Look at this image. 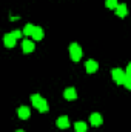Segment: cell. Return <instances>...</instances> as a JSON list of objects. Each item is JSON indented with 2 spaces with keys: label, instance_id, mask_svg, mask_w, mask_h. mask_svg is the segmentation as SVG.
I'll list each match as a JSON object with an SVG mask.
<instances>
[{
  "label": "cell",
  "instance_id": "obj_1",
  "mask_svg": "<svg viewBox=\"0 0 131 132\" xmlns=\"http://www.w3.org/2000/svg\"><path fill=\"white\" fill-rule=\"evenodd\" d=\"M31 103H33L34 108H37V109H39V112H48V111H49L48 101H46L45 98H42L39 94L31 95Z\"/></svg>",
  "mask_w": 131,
  "mask_h": 132
},
{
  "label": "cell",
  "instance_id": "obj_2",
  "mask_svg": "<svg viewBox=\"0 0 131 132\" xmlns=\"http://www.w3.org/2000/svg\"><path fill=\"white\" fill-rule=\"evenodd\" d=\"M82 55H83L82 48H80L77 43H71V45H69V57H71V60H72V62H79V60L82 59Z\"/></svg>",
  "mask_w": 131,
  "mask_h": 132
},
{
  "label": "cell",
  "instance_id": "obj_3",
  "mask_svg": "<svg viewBox=\"0 0 131 132\" xmlns=\"http://www.w3.org/2000/svg\"><path fill=\"white\" fill-rule=\"evenodd\" d=\"M111 75H113V80L117 83V85H123V78H125V71L120 69V68H116L111 71Z\"/></svg>",
  "mask_w": 131,
  "mask_h": 132
},
{
  "label": "cell",
  "instance_id": "obj_4",
  "mask_svg": "<svg viewBox=\"0 0 131 132\" xmlns=\"http://www.w3.org/2000/svg\"><path fill=\"white\" fill-rule=\"evenodd\" d=\"M17 115H19V118H22V120H28L30 115H31V111H30L28 106H20V108L17 109Z\"/></svg>",
  "mask_w": 131,
  "mask_h": 132
},
{
  "label": "cell",
  "instance_id": "obj_5",
  "mask_svg": "<svg viewBox=\"0 0 131 132\" xmlns=\"http://www.w3.org/2000/svg\"><path fill=\"white\" fill-rule=\"evenodd\" d=\"M34 42L33 40H30V38H25L23 42H22V49H23V52L25 54H30V52H33L34 51Z\"/></svg>",
  "mask_w": 131,
  "mask_h": 132
},
{
  "label": "cell",
  "instance_id": "obj_6",
  "mask_svg": "<svg viewBox=\"0 0 131 132\" xmlns=\"http://www.w3.org/2000/svg\"><path fill=\"white\" fill-rule=\"evenodd\" d=\"M127 14H128V8H127V5H125V3H120V5H117V6H116V15H117V17L125 19V17H127Z\"/></svg>",
  "mask_w": 131,
  "mask_h": 132
},
{
  "label": "cell",
  "instance_id": "obj_7",
  "mask_svg": "<svg viewBox=\"0 0 131 132\" xmlns=\"http://www.w3.org/2000/svg\"><path fill=\"white\" fill-rule=\"evenodd\" d=\"M85 69H86L88 74H94V72L99 69V63L96 62V60H88V62L85 63Z\"/></svg>",
  "mask_w": 131,
  "mask_h": 132
},
{
  "label": "cell",
  "instance_id": "obj_8",
  "mask_svg": "<svg viewBox=\"0 0 131 132\" xmlns=\"http://www.w3.org/2000/svg\"><path fill=\"white\" fill-rule=\"evenodd\" d=\"M90 121H91V125H93V126H100V125L103 123L102 115H100L99 112H93V114L90 115Z\"/></svg>",
  "mask_w": 131,
  "mask_h": 132
},
{
  "label": "cell",
  "instance_id": "obj_9",
  "mask_svg": "<svg viewBox=\"0 0 131 132\" xmlns=\"http://www.w3.org/2000/svg\"><path fill=\"white\" fill-rule=\"evenodd\" d=\"M56 125H57V128H60V129H66V128H69V118H68L66 115H62V117L57 118Z\"/></svg>",
  "mask_w": 131,
  "mask_h": 132
},
{
  "label": "cell",
  "instance_id": "obj_10",
  "mask_svg": "<svg viewBox=\"0 0 131 132\" xmlns=\"http://www.w3.org/2000/svg\"><path fill=\"white\" fill-rule=\"evenodd\" d=\"M16 42H17V40H16L11 34H5V35H3V43H5L6 48H14V46H16Z\"/></svg>",
  "mask_w": 131,
  "mask_h": 132
},
{
  "label": "cell",
  "instance_id": "obj_11",
  "mask_svg": "<svg viewBox=\"0 0 131 132\" xmlns=\"http://www.w3.org/2000/svg\"><path fill=\"white\" fill-rule=\"evenodd\" d=\"M63 97L66 100H76L77 98V92H76L74 88H66L65 91H63Z\"/></svg>",
  "mask_w": 131,
  "mask_h": 132
},
{
  "label": "cell",
  "instance_id": "obj_12",
  "mask_svg": "<svg viewBox=\"0 0 131 132\" xmlns=\"http://www.w3.org/2000/svg\"><path fill=\"white\" fill-rule=\"evenodd\" d=\"M31 37H33V40H35V42L42 40V38H43V29H42L40 26H34V29H33V34H31Z\"/></svg>",
  "mask_w": 131,
  "mask_h": 132
},
{
  "label": "cell",
  "instance_id": "obj_13",
  "mask_svg": "<svg viewBox=\"0 0 131 132\" xmlns=\"http://www.w3.org/2000/svg\"><path fill=\"white\" fill-rule=\"evenodd\" d=\"M123 85L127 86V89H131V63L128 65L125 71V78H123Z\"/></svg>",
  "mask_w": 131,
  "mask_h": 132
},
{
  "label": "cell",
  "instance_id": "obj_14",
  "mask_svg": "<svg viewBox=\"0 0 131 132\" xmlns=\"http://www.w3.org/2000/svg\"><path fill=\"white\" fill-rule=\"evenodd\" d=\"M74 129H76V132H86V123H83V121H76V123H74Z\"/></svg>",
  "mask_w": 131,
  "mask_h": 132
},
{
  "label": "cell",
  "instance_id": "obj_15",
  "mask_svg": "<svg viewBox=\"0 0 131 132\" xmlns=\"http://www.w3.org/2000/svg\"><path fill=\"white\" fill-rule=\"evenodd\" d=\"M117 5H119L117 0H105V6H106L108 9H116Z\"/></svg>",
  "mask_w": 131,
  "mask_h": 132
},
{
  "label": "cell",
  "instance_id": "obj_16",
  "mask_svg": "<svg viewBox=\"0 0 131 132\" xmlns=\"http://www.w3.org/2000/svg\"><path fill=\"white\" fill-rule=\"evenodd\" d=\"M33 29H34V25H31V23H28V25H25V28H23V35H31L33 34Z\"/></svg>",
  "mask_w": 131,
  "mask_h": 132
},
{
  "label": "cell",
  "instance_id": "obj_17",
  "mask_svg": "<svg viewBox=\"0 0 131 132\" xmlns=\"http://www.w3.org/2000/svg\"><path fill=\"white\" fill-rule=\"evenodd\" d=\"M11 35H12V37H14V38L17 40V38H20V37L23 35V32H22L20 29H16V31H12V32H11Z\"/></svg>",
  "mask_w": 131,
  "mask_h": 132
},
{
  "label": "cell",
  "instance_id": "obj_18",
  "mask_svg": "<svg viewBox=\"0 0 131 132\" xmlns=\"http://www.w3.org/2000/svg\"><path fill=\"white\" fill-rule=\"evenodd\" d=\"M17 132H25V131H17Z\"/></svg>",
  "mask_w": 131,
  "mask_h": 132
}]
</instances>
